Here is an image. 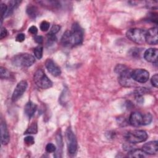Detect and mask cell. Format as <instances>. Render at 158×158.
I'll use <instances>...</instances> for the list:
<instances>
[{"label":"cell","mask_w":158,"mask_h":158,"mask_svg":"<svg viewBox=\"0 0 158 158\" xmlns=\"http://www.w3.org/2000/svg\"><path fill=\"white\" fill-rule=\"evenodd\" d=\"M148 138V134L144 130H136L128 131L125 135L126 140L132 144L145 141Z\"/></svg>","instance_id":"obj_3"},{"label":"cell","mask_w":158,"mask_h":158,"mask_svg":"<svg viewBox=\"0 0 158 158\" xmlns=\"http://www.w3.org/2000/svg\"><path fill=\"white\" fill-rule=\"evenodd\" d=\"M158 142L157 141H149L142 147V150L147 154L153 155L157 153L158 151Z\"/></svg>","instance_id":"obj_11"},{"label":"cell","mask_w":158,"mask_h":158,"mask_svg":"<svg viewBox=\"0 0 158 158\" xmlns=\"http://www.w3.org/2000/svg\"><path fill=\"white\" fill-rule=\"evenodd\" d=\"M131 72L132 70L128 69L125 72H122L120 75H118V81L120 85L125 87H130L133 85V82L131 80Z\"/></svg>","instance_id":"obj_8"},{"label":"cell","mask_w":158,"mask_h":158,"mask_svg":"<svg viewBox=\"0 0 158 158\" xmlns=\"http://www.w3.org/2000/svg\"><path fill=\"white\" fill-rule=\"evenodd\" d=\"M34 81L39 88L42 89H48L52 86V81L42 69H38L35 73Z\"/></svg>","instance_id":"obj_2"},{"label":"cell","mask_w":158,"mask_h":158,"mask_svg":"<svg viewBox=\"0 0 158 158\" xmlns=\"http://www.w3.org/2000/svg\"><path fill=\"white\" fill-rule=\"evenodd\" d=\"M49 23L46 20H43V22H41V23H40V30L42 31H46L49 30Z\"/></svg>","instance_id":"obj_26"},{"label":"cell","mask_w":158,"mask_h":158,"mask_svg":"<svg viewBox=\"0 0 158 158\" xmlns=\"http://www.w3.org/2000/svg\"><path fill=\"white\" fill-rule=\"evenodd\" d=\"M131 78L139 83H145L146 82L149 77V72L143 69H137L131 72Z\"/></svg>","instance_id":"obj_7"},{"label":"cell","mask_w":158,"mask_h":158,"mask_svg":"<svg viewBox=\"0 0 158 158\" xmlns=\"http://www.w3.org/2000/svg\"><path fill=\"white\" fill-rule=\"evenodd\" d=\"M43 48L41 45H39V46H36L34 49V51H33L35 56L38 59H41V57L43 56Z\"/></svg>","instance_id":"obj_21"},{"label":"cell","mask_w":158,"mask_h":158,"mask_svg":"<svg viewBox=\"0 0 158 158\" xmlns=\"http://www.w3.org/2000/svg\"><path fill=\"white\" fill-rule=\"evenodd\" d=\"M24 143L25 144L28 146H31L35 143V139L34 138L31 136H27L24 138Z\"/></svg>","instance_id":"obj_27"},{"label":"cell","mask_w":158,"mask_h":158,"mask_svg":"<svg viewBox=\"0 0 158 158\" xmlns=\"http://www.w3.org/2000/svg\"><path fill=\"white\" fill-rule=\"evenodd\" d=\"M1 141L2 144H7L9 141V134L7 125L3 120L1 121Z\"/></svg>","instance_id":"obj_15"},{"label":"cell","mask_w":158,"mask_h":158,"mask_svg":"<svg viewBox=\"0 0 158 158\" xmlns=\"http://www.w3.org/2000/svg\"><path fill=\"white\" fill-rule=\"evenodd\" d=\"M0 76L1 78H8L10 77V73L6 68L1 67Z\"/></svg>","instance_id":"obj_24"},{"label":"cell","mask_w":158,"mask_h":158,"mask_svg":"<svg viewBox=\"0 0 158 158\" xmlns=\"http://www.w3.org/2000/svg\"><path fill=\"white\" fill-rule=\"evenodd\" d=\"M28 86V83L26 80H22L18 83L15 86L12 96V100L16 101L18 100L26 91Z\"/></svg>","instance_id":"obj_9"},{"label":"cell","mask_w":158,"mask_h":158,"mask_svg":"<svg viewBox=\"0 0 158 158\" xmlns=\"http://www.w3.org/2000/svg\"><path fill=\"white\" fill-rule=\"evenodd\" d=\"M128 68L123 64H118L117 65V66L115 68V72L116 73H117L118 75H120V73H122V72H125V70H127Z\"/></svg>","instance_id":"obj_23"},{"label":"cell","mask_w":158,"mask_h":158,"mask_svg":"<svg viewBox=\"0 0 158 158\" xmlns=\"http://www.w3.org/2000/svg\"><path fill=\"white\" fill-rule=\"evenodd\" d=\"M28 31L30 33H31L33 35H36L38 32V29L35 26H31L29 28Z\"/></svg>","instance_id":"obj_33"},{"label":"cell","mask_w":158,"mask_h":158,"mask_svg":"<svg viewBox=\"0 0 158 158\" xmlns=\"http://www.w3.org/2000/svg\"><path fill=\"white\" fill-rule=\"evenodd\" d=\"M36 110V105L31 101L28 102L25 106V113L29 118H31L34 115Z\"/></svg>","instance_id":"obj_16"},{"label":"cell","mask_w":158,"mask_h":158,"mask_svg":"<svg viewBox=\"0 0 158 158\" xmlns=\"http://www.w3.org/2000/svg\"><path fill=\"white\" fill-rule=\"evenodd\" d=\"M128 157H145L146 156V154L141 149H133L128 152Z\"/></svg>","instance_id":"obj_18"},{"label":"cell","mask_w":158,"mask_h":158,"mask_svg":"<svg viewBox=\"0 0 158 158\" xmlns=\"http://www.w3.org/2000/svg\"><path fill=\"white\" fill-rule=\"evenodd\" d=\"M56 150V146L52 143H48L46 146V151L49 153L54 152Z\"/></svg>","instance_id":"obj_28"},{"label":"cell","mask_w":158,"mask_h":158,"mask_svg":"<svg viewBox=\"0 0 158 158\" xmlns=\"http://www.w3.org/2000/svg\"><path fill=\"white\" fill-rule=\"evenodd\" d=\"M7 35V31L4 27H1V33H0V39L2 40L5 38Z\"/></svg>","instance_id":"obj_31"},{"label":"cell","mask_w":158,"mask_h":158,"mask_svg":"<svg viewBox=\"0 0 158 158\" xmlns=\"http://www.w3.org/2000/svg\"><path fill=\"white\" fill-rule=\"evenodd\" d=\"M20 3V1H10L9 2V6H7V12L6 14L5 15V17H7L9 15H10L14 11V10H15L18 6L19 5V4Z\"/></svg>","instance_id":"obj_17"},{"label":"cell","mask_w":158,"mask_h":158,"mask_svg":"<svg viewBox=\"0 0 158 158\" xmlns=\"http://www.w3.org/2000/svg\"><path fill=\"white\" fill-rule=\"evenodd\" d=\"M158 51L156 48H149L144 53V57L148 62L157 64Z\"/></svg>","instance_id":"obj_14"},{"label":"cell","mask_w":158,"mask_h":158,"mask_svg":"<svg viewBox=\"0 0 158 158\" xmlns=\"http://www.w3.org/2000/svg\"><path fill=\"white\" fill-rule=\"evenodd\" d=\"M12 61L14 65L17 66L30 67L35 62V58L31 54L23 53L16 55Z\"/></svg>","instance_id":"obj_4"},{"label":"cell","mask_w":158,"mask_h":158,"mask_svg":"<svg viewBox=\"0 0 158 158\" xmlns=\"http://www.w3.org/2000/svg\"><path fill=\"white\" fill-rule=\"evenodd\" d=\"M38 131V127L37 123L36 122L32 123L27 129V130L24 132V134H36Z\"/></svg>","instance_id":"obj_20"},{"label":"cell","mask_w":158,"mask_h":158,"mask_svg":"<svg viewBox=\"0 0 158 158\" xmlns=\"http://www.w3.org/2000/svg\"><path fill=\"white\" fill-rule=\"evenodd\" d=\"M151 84L153 86H154L155 88H157L158 86V75L156 73L155 75H154L151 79Z\"/></svg>","instance_id":"obj_30"},{"label":"cell","mask_w":158,"mask_h":158,"mask_svg":"<svg viewBox=\"0 0 158 158\" xmlns=\"http://www.w3.org/2000/svg\"><path fill=\"white\" fill-rule=\"evenodd\" d=\"M68 151L70 154H75L77 151V141L73 132L70 128H68L66 133Z\"/></svg>","instance_id":"obj_6"},{"label":"cell","mask_w":158,"mask_h":158,"mask_svg":"<svg viewBox=\"0 0 158 158\" xmlns=\"http://www.w3.org/2000/svg\"><path fill=\"white\" fill-rule=\"evenodd\" d=\"M45 65L48 72L53 76L57 77L61 73L59 67L51 59H48L45 62Z\"/></svg>","instance_id":"obj_12"},{"label":"cell","mask_w":158,"mask_h":158,"mask_svg":"<svg viewBox=\"0 0 158 158\" xmlns=\"http://www.w3.org/2000/svg\"><path fill=\"white\" fill-rule=\"evenodd\" d=\"M146 31L140 28H131L127 31L126 35L131 41L137 43L143 44L145 42Z\"/></svg>","instance_id":"obj_5"},{"label":"cell","mask_w":158,"mask_h":158,"mask_svg":"<svg viewBox=\"0 0 158 158\" xmlns=\"http://www.w3.org/2000/svg\"><path fill=\"white\" fill-rule=\"evenodd\" d=\"M83 39V32L77 23L72 25L71 30H67L62 35L61 42L66 46L80 44Z\"/></svg>","instance_id":"obj_1"},{"label":"cell","mask_w":158,"mask_h":158,"mask_svg":"<svg viewBox=\"0 0 158 158\" xmlns=\"http://www.w3.org/2000/svg\"><path fill=\"white\" fill-rule=\"evenodd\" d=\"M35 41L39 44H41L43 41V38L42 36H36L35 37Z\"/></svg>","instance_id":"obj_34"},{"label":"cell","mask_w":158,"mask_h":158,"mask_svg":"<svg viewBox=\"0 0 158 158\" xmlns=\"http://www.w3.org/2000/svg\"><path fill=\"white\" fill-rule=\"evenodd\" d=\"M130 125L134 127L143 125V115L138 112H132L128 118Z\"/></svg>","instance_id":"obj_13"},{"label":"cell","mask_w":158,"mask_h":158,"mask_svg":"<svg viewBox=\"0 0 158 158\" xmlns=\"http://www.w3.org/2000/svg\"><path fill=\"white\" fill-rule=\"evenodd\" d=\"M7 10V6L5 4L1 3V23L3 20L4 17H5Z\"/></svg>","instance_id":"obj_25"},{"label":"cell","mask_w":158,"mask_h":158,"mask_svg":"<svg viewBox=\"0 0 158 158\" xmlns=\"http://www.w3.org/2000/svg\"><path fill=\"white\" fill-rule=\"evenodd\" d=\"M25 36L23 33H19L16 36V41L18 42H23L25 40Z\"/></svg>","instance_id":"obj_32"},{"label":"cell","mask_w":158,"mask_h":158,"mask_svg":"<svg viewBox=\"0 0 158 158\" xmlns=\"http://www.w3.org/2000/svg\"><path fill=\"white\" fill-rule=\"evenodd\" d=\"M60 28V26L59 25H54L51 27V30H50V31L49 32V34H51V35H55V34H56L59 31Z\"/></svg>","instance_id":"obj_29"},{"label":"cell","mask_w":158,"mask_h":158,"mask_svg":"<svg viewBox=\"0 0 158 158\" xmlns=\"http://www.w3.org/2000/svg\"><path fill=\"white\" fill-rule=\"evenodd\" d=\"M145 41L149 44H157L158 42L157 28L153 27L146 32Z\"/></svg>","instance_id":"obj_10"},{"label":"cell","mask_w":158,"mask_h":158,"mask_svg":"<svg viewBox=\"0 0 158 158\" xmlns=\"http://www.w3.org/2000/svg\"><path fill=\"white\" fill-rule=\"evenodd\" d=\"M27 13L31 18H35L38 13V8L33 6H29L27 9Z\"/></svg>","instance_id":"obj_19"},{"label":"cell","mask_w":158,"mask_h":158,"mask_svg":"<svg viewBox=\"0 0 158 158\" xmlns=\"http://www.w3.org/2000/svg\"><path fill=\"white\" fill-rule=\"evenodd\" d=\"M152 120V116L150 113L143 115V125H147L151 123Z\"/></svg>","instance_id":"obj_22"}]
</instances>
